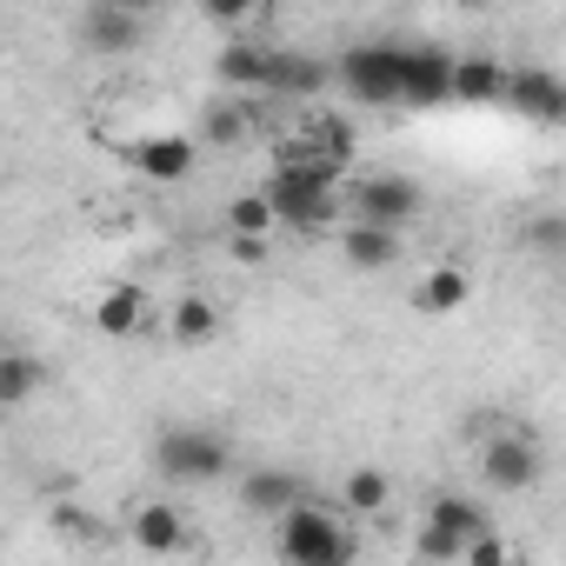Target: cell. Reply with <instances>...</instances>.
<instances>
[{"label": "cell", "mask_w": 566, "mask_h": 566, "mask_svg": "<svg viewBox=\"0 0 566 566\" xmlns=\"http://www.w3.org/2000/svg\"><path fill=\"white\" fill-rule=\"evenodd\" d=\"M520 247L539 253V260H566V213H533L520 227Z\"/></svg>", "instance_id": "obj_25"}, {"label": "cell", "mask_w": 566, "mask_h": 566, "mask_svg": "<svg viewBox=\"0 0 566 566\" xmlns=\"http://www.w3.org/2000/svg\"><path fill=\"white\" fill-rule=\"evenodd\" d=\"M400 41H360L334 61V81L360 101V107H400Z\"/></svg>", "instance_id": "obj_6"}, {"label": "cell", "mask_w": 566, "mask_h": 566, "mask_svg": "<svg viewBox=\"0 0 566 566\" xmlns=\"http://www.w3.org/2000/svg\"><path fill=\"white\" fill-rule=\"evenodd\" d=\"M506 94H513V67H500L493 54H460V67H453L460 107H506Z\"/></svg>", "instance_id": "obj_15"}, {"label": "cell", "mask_w": 566, "mask_h": 566, "mask_svg": "<svg viewBox=\"0 0 566 566\" xmlns=\"http://www.w3.org/2000/svg\"><path fill=\"white\" fill-rule=\"evenodd\" d=\"M127 160H134V174H140V180L174 187V180H187V174H193L200 140H193V134H147V140H134V147H127Z\"/></svg>", "instance_id": "obj_11"}, {"label": "cell", "mask_w": 566, "mask_h": 566, "mask_svg": "<svg viewBox=\"0 0 566 566\" xmlns=\"http://www.w3.org/2000/svg\"><path fill=\"white\" fill-rule=\"evenodd\" d=\"M247 134H253V101H220V107L200 114V140L207 147H240Z\"/></svg>", "instance_id": "obj_24"}, {"label": "cell", "mask_w": 566, "mask_h": 566, "mask_svg": "<svg viewBox=\"0 0 566 566\" xmlns=\"http://www.w3.org/2000/svg\"><path fill=\"white\" fill-rule=\"evenodd\" d=\"M327 81H334V61L294 54V48H273V87H266V101H321Z\"/></svg>", "instance_id": "obj_14"}, {"label": "cell", "mask_w": 566, "mask_h": 566, "mask_svg": "<svg viewBox=\"0 0 566 566\" xmlns=\"http://www.w3.org/2000/svg\"><path fill=\"white\" fill-rule=\"evenodd\" d=\"M54 526H67V539H101V533H107L101 520H87V513H67V506H54Z\"/></svg>", "instance_id": "obj_27"}, {"label": "cell", "mask_w": 566, "mask_h": 566, "mask_svg": "<svg viewBox=\"0 0 566 566\" xmlns=\"http://www.w3.org/2000/svg\"><path fill=\"white\" fill-rule=\"evenodd\" d=\"M213 81L233 87V101H266V87H273V48H247V41L220 48L213 54Z\"/></svg>", "instance_id": "obj_13"}, {"label": "cell", "mask_w": 566, "mask_h": 566, "mask_svg": "<svg viewBox=\"0 0 566 566\" xmlns=\"http://www.w3.org/2000/svg\"><path fill=\"white\" fill-rule=\"evenodd\" d=\"M273 220L287 227V233H327L334 220H347V187H327V180H307L294 167H266L260 180Z\"/></svg>", "instance_id": "obj_4"}, {"label": "cell", "mask_w": 566, "mask_h": 566, "mask_svg": "<svg viewBox=\"0 0 566 566\" xmlns=\"http://www.w3.org/2000/svg\"><path fill=\"white\" fill-rule=\"evenodd\" d=\"M74 34H81L87 54H134L147 41V14L134 0H87L74 14Z\"/></svg>", "instance_id": "obj_7"}, {"label": "cell", "mask_w": 566, "mask_h": 566, "mask_svg": "<svg viewBox=\"0 0 566 566\" xmlns=\"http://www.w3.org/2000/svg\"><path fill=\"white\" fill-rule=\"evenodd\" d=\"M273 553H280V566H354V553H360L354 513L334 500H301L294 513L273 520Z\"/></svg>", "instance_id": "obj_1"}, {"label": "cell", "mask_w": 566, "mask_h": 566, "mask_svg": "<svg viewBox=\"0 0 566 566\" xmlns=\"http://www.w3.org/2000/svg\"><path fill=\"white\" fill-rule=\"evenodd\" d=\"M400 247H407V233L360 227V220H347V227H340V260H347L354 273H387V266H400Z\"/></svg>", "instance_id": "obj_18"}, {"label": "cell", "mask_w": 566, "mask_h": 566, "mask_svg": "<svg viewBox=\"0 0 566 566\" xmlns=\"http://www.w3.org/2000/svg\"><path fill=\"white\" fill-rule=\"evenodd\" d=\"M420 207H427V193L407 174H360V180H347V220H360V227L407 233L420 220Z\"/></svg>", "instance_id": "obj_5"}, {"label": "cell", "mask_w": 566, "mask_h": 566, "mask_svg": "<svg viewBox=\"0 0 566 566\" xmlns=\"http://www.w3.org/2000/svg\"><path fill=\"white\" fill-rule=\"evenodd\" d=\"M160 327H167L174 347H207V340L220 334V307H213L207 294H180V301L160 314Z\"/></svg>", "instance_id": "obj_20"}, {"label": "cell", "mask_w": 566, "mask_h": 566, "mask_svg": "<svg viewBox=\"0 0 566 566\" xmlns=\"http://www.w3.org/2000/svg\"><path fill=\"white\" fill-rule=\"evenodd\" d=\"M154 473L174 480V486H213V480H233V447L213 427L174 420V427L154 433Z\"/></svg>", "instance_id": "obj_3"}, {"label": "cell", "mask_w": 566, "mask_h": 566, "mask_svg": "<svg viewBox=\"0 0 566 566\" xmlns=\"http://www.w3.org/2000/svg\"><path fill=\"white\" fill-rule=\"evenodd\" d=\"M467 301H473V273H467V266H453V260L427 266V273H420V287H413V307H420L427 321H453Z\"/></svg>", "instance_id": "obj_16"}, {"label": "cell", "mask_w": 566, "mask_h": 566, "mask_svg": "<svg viewBox=\"0 0 566 566\" xmlns=\"http://www.w3.org/2000/svg\"><path fill=\"white\" fill-rule=\"evenodd\" d=\"M506 107H520V114H533V120H566V81L546 74V67H513Z\"/></svg>", "instance_id": "obj_19"}, {"label": "cell", "mask_w": 566, "mask_h": 566, "mask_svg": "<svg viewBox=\"0 0 566 566\" xmlns=\"http://www.w3.org/2000/svg\"><path fill=\"white\" fill-rule=\"evenodd\" d=\"M453 67H460V54H447V48H407L400 54V107H447Z\"/></svg>", "instance_id": "obj_8"}, {"label": "cell", "mask_w": 566, "mask_h": 566, "mask_svg": "<svg viewBox=\"0 0 566 566\" xmlns=\"http://www.w3.org/2000/svg\"><path fill=\"white\" fill-rule=\"evenodd\" d=\"M420 520H427V526H440V533H447V539H460V546H473V539L500 533V526H493V513H486L473 493H433Z\"/></svg>", "instance_id": "obj_17"}, {"label": "cell", "mask_w": 566, "mask_h": 566, "mask_svg": "<svg viewBox=\"0 0 566 566\" xmlns=\"http://www.w3.org/2000/svg\"><path fill=\"white\" fill-rule=\"evenodd\" d=\"M120 539L134 546V553H154V559H167V553H180L187 546V513L174 506V500H140L127 520H120Z\"/></svg>", "instance_id": "obj_9"}, {"label": "cell", "mask_w": 566, "mask_h": 566, "mask_svg": "<svg viewBox=\"0 0 566 566\" xmlns=\"http://www.w3.org/2000/svg\"><path fill=\"white\" fill-rule=\"evenodd\" d=\"M160 314H154V301H147V287H134V280H114V287H101V301H94V327L107 334V340H134V334H147Z\"/></svg>", "instance_id": "obj_12"}, {"label": "cell", "mask_w": 566, "mask_h": 566, "mask_svg": "<svg viewBox=\"0 0 566 566\" xmlns=\"http://www.w3.org/2000/svg\"><path fill=\"white\" fill-rule=\"evenodd\" d=\"M227 233H233V240H260V247L280 233V220H273V207H266V193H260V187L227 200Z\"/></svg>", "instance_id": "obj_22"}, {"label": "cell", "mask_w": 566, "mask_h": 566, "mask_svg": "<svg viewBox=\"0 0 566 566\" xmlns=\"http://www.w3.org/2000/svg\"><path fill=\"white\" fill-rule=\"evenodd\" d=\"M387 500H394V480H387L380 467H354V473L340 480V506H347L354 520H367V513H387Z\"/></svg>", "instance_id": "obj_23"}, {"label": "cell", "mask_w": 566, "mask_h": 566, "mask_svg": "<svg viewBox=\"0 0 566 566\" xmlns=\"http://www.w3.org/2000/svg\"><path fill=\"white\" fill-rule=\"evenodd\" d=\"M460 566H520V553L506 546V533H486V539H473L467 546V559Z\"/></svg>", "instance_id": "obj_26"}, {"label": "cell", "mask_w": 566, "mask_h": 566, "mask_svg": "<svg viewBox=\"0 0 566 566\" xmlns=\"http://www.w3.org/2000/svg\"><path fill=\"white\" fill-rule=\"evenodd\" d=\"M41 387H48V367H41L28 347H8V354H0V407H28Z\"/></svg>", "instance_id": "obj_21"}, {"label": "cell", "mask_w": 566, "mask_h": 566, "mask_svg": "<svg viewBox=\"0 0 566 566\" xmlns=\"http://www.w3.org/2000/svg\"><path fill=\"white\" fill-rule=\"evenodd\" d=\"M233 493H240L247 513H266V520H280V513H294L301 500H314L307 480H301L294 467H253V473L233 480Z\"/></svg>", "instance_id": "obj_10"}, {"label": "cell", "mask_w": 566, "mask_h": 566, "mask_svg": "<svg viewBox=\"0 0 566 566\" xmlns=\"http://www.w3.org/2000/svg\"><path fill=\"white\" fill-rule=\"evenodd\" d=\"M473 473H480V486L486 493H533L539 480H546V447H539V433L533 427H486V433H473Z\"/></svg>", "instance_id": "obj_2"}]
</instances>
